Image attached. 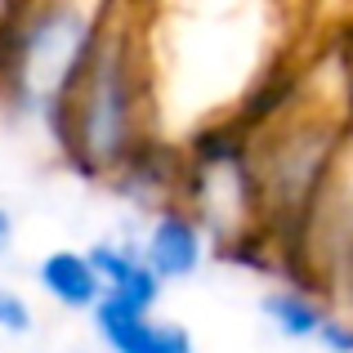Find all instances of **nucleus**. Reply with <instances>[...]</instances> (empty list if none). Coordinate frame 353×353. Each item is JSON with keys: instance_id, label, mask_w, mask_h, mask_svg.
<instances>
[{"instance_id": "7ed1b4c3", "label": "nucleus", "mask_w": 353, "mask_h": 353, "mask_svg": "<svg viewBox=\"0 0 353 353\" xmlns=\"http://www.w3.org/2000/svg\"><path fill=\"white\" fill-rule=\"evenodd\" d=\"M134 241H139V255H143L148 273H152L161 286L192 282V277L206 268V259H210L206 228L197 224V215H192L183 201L157 206L152 215H148L143 233H139Z\"/></svg>"}, {"instance_id": "6e6552de", "label": "nucleus", "mask_w": 353, "mask_h": 353, "mask_svg": "<svg viewBox=\"0 0 353 353\" xmlns=\"http://www.w3.org/2000/svg\"><path fill=\"white\" fill-rule=\"evenodd\" d=\"M36 327H41L36 304L27 300L18 286L0 282V336L5 340H27V336H36Z\"/></svg>"}, {"instance_id": "1a4fd4ad", "label": "nucleus", "mask_w": 353, "mask_h": 353, "mask_svg": "<svg viewBox=\"0 0 353 353\" xmlns=\"http://www.w3.org/2000/svg\"><path fill=\"white\" fill-rule=\"evenodd\" d=\"M313 345H318L322 353H353V313H345V309H331Z\"/></svg>"}, {"instance_id": "9d476101", "label": "nucleus", "mask_w": 353, "mask_h": 353, "mask_svg": "<svg viewBox=\"0 0 353 353\" xmlns=\"http://www.w3.org/2000/svg\"><path fill=\"white\" fill-rule=\"evenodd\" d=\"M18 241V224H14V210L0 201V259H9V250H14Z\"/></svg>"}, {"instance_id": "f257e3e1", "label": "nucleus", "mask_w": 353, "mask_h": 353, "mask_svg": "<svg viewBox=\"0 0 353 353\" xmlns=\"http://www.w3.org/2000/svg\"><path fill=\"white\" fill-rule=\"evenodd\" d=\"M45 134L63 161L90 183H117V174H125L157 143L134 5H103L94 50Z\"/></svg>"}, {"instance_id": "0eeeda50", "label": "nucleus", "mask_w": 353, "mask_h": 353, "mask_svg": "<svg viewBox=\"0 0 353 353\" xmlns=\"http://www.w3.org/2000/svg\"><path fill=\"white\" fill-rule=\"evenodd\" d=\"M327 313H331V304L300 282H282L277 277L273 286L259 291V318L282 340H291V345H313L322 322H327Z\"/></svg>"}, {"instance_id": "423d86ee", "label": "nucleus", "mask_w": 353, "mask_h": 353, "mask_svg": "<svg viewBox=\"0 0 353 353\" xmlns=\"http://www.w3.org/2000/svg\"><path fill=\"white\" fill-rule=\"evenodd\" d=\"M36 291L63 313H94L103 304L99 273L90 268L85 246H54L36 259Z\"/></svg>"}, {"instance_id": "f03ea898", "label": "nucleus", "mask_w": 353, "mask_h": 353, "mask_svg": "<svg viewBox=\"0 0 353 353\" xmlns=\"http://www.w3.org/2000/svg\"><path fill=\"white\" fill-rule=\"evenodd\" d=\"M99 23L103 5H0V112L50 130Z\"/></svg>"}, {"instance_id": "39448f33", "label": "nucleus", "mask_w": 353, "mask_h": 353, "mask_svg": "<svg viewBox=\"0 0 353 353\" xmlns=\"http://www.w3.org/2000/svg\"><path fill=\"white\" fill-rule=\"evenodd\" d=\"M90 268L99 273V286H103V300L121 304V309H157L165 295V286L148 273L143 255H139V241L134 237H99L85 246Z\"/></svg>"}, {"instance_id": "20e7f679", "label": "nucleus", "mask_w": 353, "mask_h": 353, "mask_svg": "<svg viewBox=\"0 0 353 353\" xmlns=\"http://www.w3.org/2000/svg\"><path fill=\"white\" fill-rule=\"evenodd\" d=\"M94 340L103 353H197V340L179 318H165L157 309H121V304H99L90 313Z\"/></svg>"}]
</instances>
